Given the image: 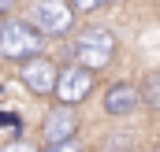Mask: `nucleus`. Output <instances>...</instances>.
<instances>
[{
	"mask_svg": "<svg viewBox=\"0 0 160 152\" xmlns=\"http://www.w3.org/2000/svg\"><path fill=\"white\" fill-rule=\"evenodd\" d=\"M93 85H97V74H93V71L67 63V67H60V74H56V89H52V97H56L60 108H78L82 100L93 93Z\"/></svg>",
	"mask_w": 160,
	"mask_h": 152,
	"instance_id": "obj_4",
	"label": "nucleus"
},
{
	"mask_svg": "<svg viewBox=\"0 0 160 152\" xmlns=\"http://www.w3.org/2000/svg\"><path fill=\"white\" fill-rule=\"evenodd\" d=\"M41 137H45V149L48 145H63V141H75L78 137V112L75 108H48V115L41 119Z\"/></svg>",
	"mask_w": 160,
	"mask_h": 152,
	"instance_id": "obj_6",
	"label": "nucleus"
},
{
	"mask_svg": "<svg viewBox=\"0 0 160 152\" xmlns=\"http://www.w3.org/2000/svg\"><path fill=\"white\" fill-rule=\"evenodd\" d=\"M22 22L30 30H38L41 37H67L71 26H75V15L63 0H34Z\"/></svg>",
	"mask_w": 160,
	"mask_h": 152,
	"instance_id": "obj_3",
	"label": "nucleus"
},
{
	"mask_svg": "<svg viewBox=\"0 0 160 152\" xmlns=\"http://www.w3.org/2000/svg\"><path fill=\"white\" fill-rule=\"evenodd\" d=\"M38 56H45V37L38 30H30L22 19L0 22V59L26 63V59H38Z\"/></svg>",
	"mask_w": 160,
	"mask_h": 152,
	"instance_id": "obj_2",
	"label": "nucleus"
},
{
	"mask_svg": "<svg viewBox=\"0 0 160 152\" xmlns=\"http://www.w3.org/2000/svg\"><path fill=\"white\" fill-rule=\"evenodd\" d=\"M41 152H82V145H78V137H75V141H63V145H48V149H41Z\"/></svg>",
	"mask_w": 160,
	"mask_h": 152,
	"instance_id": "obj_12",
	"label": "nucleus"
},
{
	"mask_svg": "<svg viewBox=\"0 0 160 152\" xmlns=\"http://www.w3.org/2000/svg\"><path fill=\"white\" fill-rule=\"evenodd\" d=\"M157 152H160V145H157Z\"/></svg>",
	"mask_w": 160,
	"mask_h": 152,
	"instance_id": "obj_15",
	"label": "nucleus"
},
{
	"mask_svg": "<svg viewBox=\"0 0 160 152\" xmlns=\"http://www.w3.org/2000/svg\"><path fill=\"white\" fill-rule=\"evenodd\" d=\"M56 74H60V67H56L48 56H38V59L19 63V82H22L26 93H34V97H52V89H56Z\"/></svg>",
	"mask_w": 160,
	"mask_h": 152,
	"instance_id": "obj_5",
	"label": "nucleus"
},
{
	"mask_svg": "<svg viewBox=\"0 0 160 152\" xmlns=\"http://www.w3.org/2000/svg\"><path fill=\"white\" fill-rule=\"evenodd\" d=\"M67 7H71V15H93V11H101L104 4H112V0H63Z\"/></svg>",
	"mask_w": 160,
	"mask_h": 152,
	"instance_id": "obj_9",
	"label": "nucleus"
},
{
	"mask_svg": "<svg viewBox=\"0 0 160 152\" xmlns=\"http://www.w3.org/2000/svg\"><path fill=\"white\" fill-rule=\"evenodd\" d=\"M11 4H15V0H0V15H8V11H11Z\"/></svg>",
	"mask_w": 160,
	"mask_h": 152,
	"instance_id": "obj_13",
	"label": "nucleus"
},
{
	"mask_svg": "<svg viewBox=\"0 0 160 152\" xmlns=\"http://www.w3.org/2000/svg\"><path fill=\"white\" fill-rule=\"evenodd\" d=\"M0 152H38V149H34L30 141H22V137H15V141H8V145H4Z\"/></svg>",
	"mask_w": 160,
	"mask_h": 152,
	"instance_id": "obj_11",
	"label": "nucleus"
},
{
	"mask_svg": "<svg viewBox=\"0 0 160 152\" xmlns=\"http://www.w3.org/2000/svg\"><path fill=\"white\" fill-rule=\"evenodd\" d=\"M127 152H138V149H127Z\"/></svg>",
	"mask_w": 160,
	"mask_h": 152,
	"instance_id": "obj_14",
	"label": "nucleus"
},
{
	"mask_svg": "<svg viewBox=\"0 0 160 152\" xmlns=\"http://www.w3.org/2000/svg\"><path fill=\"white\" fill-rule=\"evenodd\" d=\"M0 126H11V137H22V115L19 112H0Z\"/></svg>",
	"mask_w": 160,
	"mask_h": 152,
	"instance_id": "obj_10",
	"label": "nucleus"
},
{
	"mask_svg": "<svg viewBox=\"0 0 160 152\" xmlns=\"http://www.w3.org/2000/svg\"><path fill=\"white\" fill-rule=\"evenodd\" d=\"M138 108H142V93H138V85H130V82H116V85L104 89V115H112V119H127V115H134Z\"/></svg>",
	"mask_w": 160,
	"mask_h": 152,
	"instance_id": "obj_7",
	"label": "nucleus"
},
{
	"mask_svg": "<svg viewBox=\"0 0 160 152\" xmlns=\"http://www.w3.org/2000/svg\"><path fill=\"white\" fill-rule=\"evenodd\" d=\"M116 34L112 30H104V26H89V30H82L78 37L67 45V56H71V63L75 67H86V71H101V67H108L112 59H116Z\"/></svg>",
	"mask_w": 160,
	"mask_h": 152,
	"instance_id": "obj_1",
	"label": "nucleus"
},
{
	"mask_svg": "<svg viewBox=\"0 0 160 152\" xmlns=\"http://www.w3.org/2000/svg\"><path fill=\"white\" fill-rule=\"evenodd\" d=\"M138 93H142V104H145V108H153V112H160V71H157V74H149V78H145V85H142Z\"/></svg>",
	"mask_w": 160,
	"mask_h": 152,
	"instance_id": "obj_8",
	"label": "nucleus"
}]
</instances>
